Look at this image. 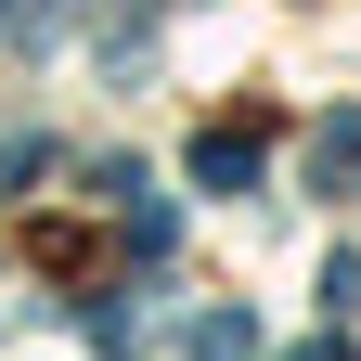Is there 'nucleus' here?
I'll return each mask as SVG.
<instances>
[{"instance_id": "nucleus-3", "label": "nucleus", "mask_w": 361, "mask_h": 361, "mask_svg": "<svg viewBox=\"0 0 361 361\" xmlns=\"http://www.w3.org/2000/svg\"><path fill=\"white\" fill-rule=\"evenodd\" d=\"M245 348H258L245 310H207V323H194V361H245Z\"/></svg>"}, {"instance_id": "nucleus-2", "label": "nucleus", "mask_w": 361, "mask_h": 361, "mask_svg": "<svg viewBox=\"0 0 361 361\" xmlns=\"http://www.w3.org/2000/svg\"><path fill=\"white\" fill-rule=\"evenodd\" d=\"M310 180H323V194H348V180H361V104H336L323 129H310Z\"/></svg>"}, {"instance_id": "nucleus-1", "label": "nucleus", "mask_w": 361, "mask_h": 361, "mask_svg": "<svg viewBox=\"0 0 361 361\" xmlns=\"http://www.w3.org/2000/svg\"><path fill=\"white\" fill-rule=\"evenodd\" d=\"M194 180L207 194H258V129H194Z\"/></svg>"}]
</instances>
